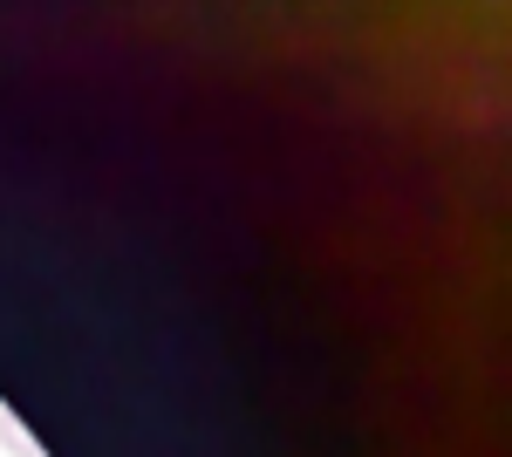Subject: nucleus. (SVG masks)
Wrapping results in <instances>:
<instances>
[]
</instances>
